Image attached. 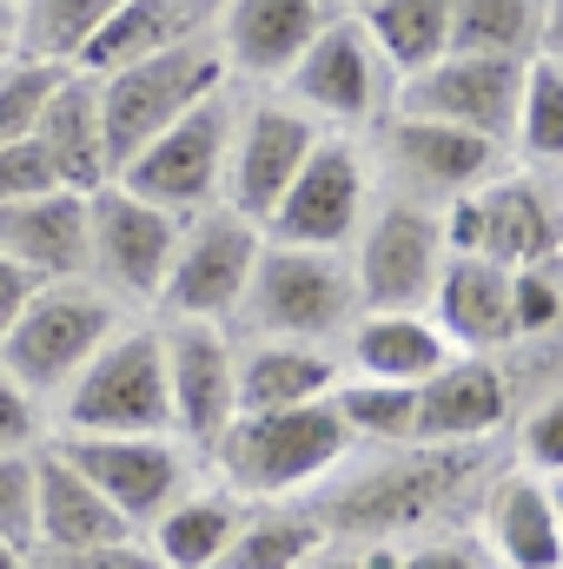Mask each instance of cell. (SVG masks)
Masks as SVG:
<instances>
[{
	"label": "cell",
	"instance_id": "1",
	"mask_svg": "<svg viewBox=\"0 0 563 569\" xmlns=\"http://www.w3.org/2000/svg\"><path fill=\"white\" fill-rule=\"evenodd\" d=\"M352 443L358 437L332 411V398H318V405H292V411H239L206 457L239 503H279L292 490L325 483L352 457Z\"/></svg>",
	"mask_w": 563,
	"mask_h": 569
},
{
	"label": "cell",
	"instance_id": "2",
	"mask_svg": "<svg viewBox=\"0 0 563 569\" xmlns=\"http://www.w3.org/2000/svg\"><path fill=\"white\" fill-rule=\"evenodd\" d=\"M226 60L206 33H186L159 53H146L120 73H100V127H107V152H113V172L140 152L146 140H159L172 120H186L192 107H206L213 93H226Z\"/></svg>",
	"mask_w": 563,
	"mask_h": 569
},
{
	"label": "cell",
	"instance_id": "3",
	"mask_svg": "<svg viewBox=\"0 0 563 569\" xmlns=\"http://www.w3.org/2000/svg\"><path fill=\"white\" fill-rule=\"evenodd\" d=\"M60 437H172L159 325H120L107 351L60 391Z\"/></svg>",
	"mask_w": 563,
	"mask_h": 569
},
{
	"label": "cell",
	"instance_id": "4",
	"mask_svg": "<svg viewBox=\"0 0 563 569\" xmlns=\"http://www.w3.org/2000/svg\"><path fill=\"white\" fill-rule=\"evenodd\" d=\"M358 279L345 252H305V246H259L253 284L239 298V325L253 338H292V345H325L352 331L358 318Z\"/></svg>",
	"mask_w": 563,
	"mask_h": 569
},
{
	"label": "cell",
	"instance_id": "5",
	"mask_svg": "<svg viewBox=\"0 0 563 569\" xmlns=\"http://www.w3.org/2000/svg\"><path fill=\"white\" fill-rule=\"evenodd\" d=\"M471 477H477V443H405V457L372 463L365 477H352L345 490L312 503V517L325 537L332 530H345V537L412 530V523H431Z\"/></svg>",
	"mask_w": 563,
	"mask_h": 569
},
{
	"label": "cell",
	"instance_id": "6",
	"mask_svg": "<svg viewBox=\"0 0 563 569\" xmlns=\"http://www.w3.org/2000/svg\"><path fill=\"white\" fill-rule=\"evenodd\" d=\"M120 331V298H107L100 284L67 279V284H40L33 305L20 311V325L0 345V365L33 391V398H60Z\"/></svg>",
	"mask_w": 563,
	"mask_h": 569
},
{
	"label": "cell",
	"instance_id": "7",
	"mask_svg": "<svg viewBox=\"0 0 563 569\" xmlns=\"http://www.w3.org/2000/svg\"><path fill=\"white\" fill-rule=\"evenodd\" d=\"M259 246H266V232L253 219H239L233 206H206V212L179 219V246H172V266L159 284L166 318L233 325L239 298L253 284V266H259Z\"/></svg>",
	"mask_w": 563,
	"mask_h": 569
},
{
	"label": "cell",
	"instance_id": "8",
	"mask_svg": "<svg viewBox=\"0 0 563 569\" xmlns=\"http://www.w3.org/2000/svg\"><path fill=\"white\" fill-rule=\"evenodd\" d=\"M285 100L298 113H312L318 127H378L398 100V73L392 60L372 47V33L358 27V13H338L285 73Z\"/></svg>",
	"mask_w": 563,
	"mask_h": 569
},
{
	"label": "cell",
	"instance_id": "9",
	"mask_svg": "<svg viewBox=\"0 0 563 569\" xmlns=\"http://www.w3.org/2000/svg\"><path fill=\"white\" fill-rule=\"evenodd\" d=\"M365 212H372V159L345 140V133H325L259 232H266L273 246L345 252V246L358 239Z\"/></svg>",
	"mask_w": 563,
	"mask_h": 569
},
{
	"label": "cell",
	"instance_id": "10",
	"mask_svg": "<svg viewBox=\"0 0 563 569\" xmlns=\"http://www.w3.org/2000/svg\"><path fill=\"white\" fill-rule=\"evenodd\" d=\"M226 140H233V100L213 93L206 107H192L186 120H172L159 140H146L113 179L127 192H140L146 206L192 219L206 206H219V179H226Z\"/></svg>",
	"mask_w": 563,
	"mask_h": 569
},
{
	"label": "cell",
	"instance_id": "11",
	"mask_svg": "<svg viewBox=\"0 0 563 569\" xmlns=\"http://www.w3.org/2000/svg\"><path fill=\"white\" fill-rule=\"evenodd\" d=\"M517 93H524V60H504V53H457V47H451V53H437L431 67H418V73L398 80L392 113L437 120V127H457V133L511 146Z\"/></svg>",
	"mask_w": 563,
	"mask_h": 569
},
{
	"label": "cell",
	"instance_id": "12",
	"mask_svg": "<svg viewBox=\"0 0 563 569\" xmlns=\"http://www.w3.org/2000/svg\"><path fill=\"white\" fill-rule=\"evenodd\" d=\"M172 246H179V219L146 206L140 192H127L120 179L87 192V279H100L107 298H127V305H152L166 266H172Z\"/></svg>",
	"mask_w": 563,
	"mask_h": 569
},
{
	"label": "cell",
	"instance_id": "13",
	"mask_svg": "<svg viewBox=\"0 0 563 569\" xmlns=\"http://www.w3.org/2000/svg\"><path fill=\"white\" fill-rule=\"evenodd\" d=\"M325 140V127L312 113H298L292 100H253L246 113H233V140H226V179H219V206H233L239 219L266 226L285 186L298 179V166L312 159V146Z\"/></svg>",
	"mask_w": 563,
	"mask_h": 569
},
{
	"label": "cell",
	"instance_id": "14",
	"mask_svg": "<svg viewBox=\"0 0 563 569\" xmlns=\"http://www.w3.org/2000/svg\"><path fill=\"white\" fill-rule=\"evenodd\" d=\"M53 450L127 517L134 537H146L152 517L192 490V463L179 437H60Z\"/></svg>",
	"mask_w": 563,
	"mask_h": 569
},
{
	"label": "cell",
	"instance_id": "15",
	"mask_svg": "<svg viewBox=\"0 0 563 569\" xmlns=\"http://www.w3.org/2000/svg\"><path fill=\"white\" fill-rule=\"evenodd\" d=\"M437 266H444V226H437L431 206L392 199V206L365 212V239H358V259H352L365 311H424Z\"/></svg>",
	"mask_w": 563,
	"mask_h": 569
},
{
	"label": "cell",
	"instance_id": "16",
	"mask_svg": "<svg viewBox=\"0 0 563 569\" xmlns=\"http://www.w3.org/2000/svg\"><path fill=\"white\" fill-rule=\"evenodd\" d=\"M166 345V405H172V437L192 450H213L226 425L239 418V345L226 338V325H159Z\"/></svg>",
	"mask_w": 563,
	"mask_h": 569
},
{
	"label": "cell",
	"instance_id": "17",
	"mask_svg": "<svg viewBox=\"0 0 563 569\" xmlns=\"http://www.w3.org/2000/svg\"><path fill=\"white\" fill-rule=\"evenodd\" d=\"M378 159L385 172L418 199V206H444L457 192H477L484 179H497L504 146L437 127V120H412V113H385L378 120Z\"/></svg>",
	"mask_w": 563,
	"mask_h": 569
},
{
	"label": "cell",
	"instance_id": "18",
	"mask_svg": "<svg viewBox=\"0 0 563 569\" xmlns=\"http://www.w3.org/2000/svg\"><path fill=\"white\" fill-rule=\"evenodd\" d=\"M338 20V0H226L219 7V60L239 80H285L292 60Z\"/></svg>",
	"mask_w": 563,
	"mask_h": 569
},
{
	"label": "cell",
	"instance_id": "19",
	"mask_svg": "<svg viewBox=\"0 0 563 569\" xmlns=\"http://www.w3.org/2000/svg\"><path fill=\"white\" fill-rule=\"evenodd\" d=\"M511 425V378L484 351H451L418 385L412 443H484Z\"/></svg>",
	"mask_w": 563,
	"mask_h": 569
},
{
	"label": "cell",
	"instance_id": "20",
	"mask_svg": "<svg viewBox=\"0 0 563 569\" xmlns=\"http://www.w3.org/2000/svg\"><path fill=\"white\" fill-rule=\"evenodd\" d=\"M431 325L444 331V345L457 351H504L517 338L511 325V266L484 259V252H444L437 284H431Z\"/></svg>",
	"mask_w": 563,
	"mask_h": 569
},
{
	"label": "cell",
	"instance_id": "21",
	"mask_svg": "<svg viewBox=\"0 0 563 569\" xmlns=\"http://www.w3.org/2000/svg\"><path fill=\"white\" fill-rule=\"evenodd\" d=\"M0 259L27 266L40 284H67L87 279V192H33V199H13L0 206Z\"/></svg>",
	"mask_w": 563,
	"mask_h": 569
},
{
	"label": "cell",
	"instance_id": "22",
	"mask_svg": "<svg viewBox=\"0 0 563 569\" xmlns=\"http://www.w3.org/2000/svg\"><path fill=\"white\" fill-rule=\"evenodd\" d=\"M477 212H484V259L497 266H557L563 259V206L537 172H511V179H484L477 186Z\"/></svg>",
	"mask_w": 563,
	"mask_h": 569
},
{
	"label": "cell",
	"instance_id": "23",
	"mask_svg": "<svg viewBox=\"0 0 563 569\" xmlns=\"http://www.w3.org/2000/svg\"><path fill=\"white\" fill-rule=\"evenodd\" d=\"M33 146L47 152L53 179L67 192H100L113 186V152H107V127H100V87L93 73H60V87L47 93V113L33 127Z\"/></svg>",
	"mask_w": 563,
	"mask_h": 569
},
{
	"label": "cell",
	"instance_id": "24",
	"mask_svg": "<svg viewBox=\"0 0 563 569\" xmlns=\"http://www.w3.org/2000/svg\"><path fill=\"white\" fill-rule=\"evenodd\" d=\"M127 537V517L60 450H33V550H100Z\"/></svg>",
	"mask_w": 563,
	"mask_h": 569
},
{
	"label": "cell",
	"instance_id": "25",
	"mask_svg": "<svg viewBox=\"0 0 563 569\" xmlns=\"http://www.w3.org/2000/svg\"><path fill=\"white\" fill-rule=\"evenodd\" d=\"M484 537L504 569H563V530L551 503V477L511 470L484 490Z\"/></svg>",
	"mask_w": 563,
	"mask_h": 569
},
{
	"label": "cell",
	"instance_id": "26",
	"mask_svg": "<svg viewBox=\"0 0 563 569\" xmlns=\"http://www.w3.org/2000/svg\"><path fill=\"white\" fill-rule=\"evenodd\" d=\"M239 371V411H292V405H318L338 391V358L325 345H292V338H253L233 358Z\"/></svg>",
	"mask_w": 563,
	"mask_h": 569
},
{
	"label": "cell",
	"instance_id": "27",
	"mask_svg": "<svg viewBox=\"0 0 563 569\" xmlns=\"http://www.w3.org/2000/svg\"><path fill=\"white\" fill-rule=\"evenodd\" d=\"M345 338H352V378L378 385H424L451 358L431 311H358Z\"/></svg>",
	"mask_w": 563,
	"mask_h": 569
},
{
	"label": "cell",
	"instance_id": "28",
	"mask_svg": "<svg viewBox=\"0 0 563 569\" xmlns=\"http://www.w3.org/2000/svg\"><path fill=\"white\" fill-rule=\"evenodd\" d=\"M239 517H246V503H239L226 483H213V490H186L179 503H166V510L152 517L146 550H152L166 569H213L219 563V550L233 543Z\"/></svg>",
	"mask_w": 563,
	"mask_h": 569
},
{
	"label": "cell",
	"instance_id": "29",
	"mask_svg": "<svg viewBox=\"0 0 563 569\" xmlns=\"http://www.w3.org/2000/svg\"><path fill=\"white\" fill-rule=\"evenodd\" d=\"M186 33H192L186 0H120V7L93 27V40L80 47L73 73H93V80H100V73H120V67H134L146 53L186 40Z\"/></svg>",
	"mask_w": 563,
	"mask_h": 569
},
{
	"label": "cell",
	"instance_id": "30",
	"mask_svg": "<svg viewBox=\"0 0 563 569\" xmlns=\"http://www.w3.org/2000/svg\"><path fill=\"white\" fill-rule=\"evenodd\" d=\"M358 27L372 33V47L392 60L398 80L451 53V0H365Z\"/></svg>",
	"mask_w": 563,
	"mask_h": 569
},
{
	"label": "cell",
	"instance_id": "31",
	"mask_svg": "<svg viewBox=\"0 0 563 569\" xmlns=\"http://www.w3.org/2000/svg\"><path fill=\"white\" fill-rule=\"evenodd\" d=\"M318 550H325V530H318L312 510H273V503H259V510L239 517L233 543L219 550L213 569H305Z\"/></svg>",
	"mask_w": 563,
	"mask_h": 569
},
{
	"label": "cell",
	"instance_id": "32",
	"mask_svg": "<svg viewBox=\"0 0 563 569\" xmlns=\"http://www.w3.org/2000/svg\"><path fill=\"white\" fill-rule=\"evenodd\" d=\"M537 33H544V0H451V47L457 53L531 60Z\"/></svg>",
	"mask_w": 563,
	"mask_h": 569
},
{
	"label": "cell",
	"instance_id": "33",
	"mask_svg": "<svg viewBox=\"0 0 563 569\" xmlns=\"http://www.w3.org/2000/svg\"><path fill=\"white\" fill-rule=\"evenodd\" d=\"M113 7H120V0H13L20 53L53 60V67H73L80 47L93 40V27H100Z\"/></svg>",
	"mask_w": 563,
	"mask_h": 569
},
{
	"label": "cell",
	"instance_id": "34",
	"mask_svg": "<svg viewBox=\"0 0 563 569\" xmlns=\"http://www.w3.org/2000/svg\"><path fill=\"white\" fill-rule=\"evenodd\" d=\"M511 140L524 146L531 166H563V67L544 60V53L524 60V93H517Z\"/></svg>",
	"mask_w": 563,
	"mask_h": 569
},
{
	"label": "cell",
	"instance_id": "35",
	"mask_svg": "<svg viewBox=\"0 0 563 569\" xmlns=\"http://www.w3.org/2000/svg\"><path fill=\"white\" fill-rule=\"evenodd\" d=\"M332 411L345 418L352 437L365 443H412V411H418V385H378V378H338Z\"/></svg>",
	"mask_w": 563,
	"mask_h": 569
},
{
	"label": "cell",
	"instance_id": "36",
	"mask_svg": "<svg viewBox=\"0 0 563 569\" xmlns=\"http://www.w3.org/2000/svg\"><path fill=\"white\" fill-rule=\"evenodd\" d=\"M60 73H67V67L33 60V53H7V60H0V146L33 140V127H40L47 93L60 87Z\"/></svg>",
	"mask_w": 563,
	"mask_h": 569
},
{
	"label": "cell",
	"instance_id": "37",
	"mask_svg": "<svg viewBox=\"0 0 563 569\" xmlns=\"http://www.w3.org/2000/svg\"><path fill=\"white\" fill-rule=\"evenodd\" d=\"M511 325H517V338H544V331L563 325L557 266H517L511 272Z\"/></svg>",
	"mask_w": 563,
	"mask_h": 569
},
{
	"label": "cell",
	"instance_id": "38",
	"mask_svg": "<svg viewBox=\"0 0 563 569\" xmlns=\"http://www.w3.org/2000/svg\"><path fill=\"white\" fill-rule=\"evenodd\" d=\"M0 543L33 557V450L0 457Z\"/></svg>",
	"mask_w": 563,
	"mask_h": 569
},
{
	"label": "cell",
	"instance_id": "39",
	"mask_svg": "<svg viewBox=\"0 0 563 569\" xmlns=\"http://www.w3.org/2000/svg\"><path fill=\"white\" fill-rule=\"evenodd\" d=\"M517 457L537 477H563V391H551L524 425H517Z\"/></svg>",
	"mask_w": 563,
	"mask_h": 569
},
{
	"label": "cell",
	"instance_id": "40",
	"mask_svg": "<svg viewBox=\"0 0 563 569\" xmlns=\"http://www.w3.org/2000/svg\"><path fill=\"white\" fill-rule=\"evenodd\" d=\"M27 569H166L146 537H127V543H100V550H33Z\"/></svg>",
	"mask_w": 563,
	"mask_h": 569
},
{
	"label": "cell",
	"instance_id": "41",
	"mask_svg": "<svg viewBox=\"0 0 563 569\" xmlns=\"http://www.w3.org/2000/svg\"><path fill=\"white\" fill-rule=\"evenodd\" d=\"M60 179H53V166H47V152L33 140H13L0 146V206H13V199H33V192H53Z\"/></svg>",
	"mask_w": 563,
	"mask_h": 569
},
{
	"label": "cell",
	"instance_id": "42",
	"mask_svg": "<svg viewBox=\"0 0 563 569\" xmlns=\"http://www.w3.org/2000/svg\"><path fill=\"white\" fill-rule=\"evenodd\" d=\"M33 437H40V398L0 365V457L7 450H27Z\"/></svg>",
	"mask_w": 563,
	"mask_h": 569
},
{
	"label": "cell",
	"instance_id": "43",
	"mask_svg": "<svg viewBox=\"0 0 563 569\" xmlns=\"http://www.w3.org/2000/svg\"><path fill=\"white\" fill-rule=\"evenodd\" d=\"M33 291H40V279H33L27 266H13V259H0V345H7V331L20 325V311L33 305Z\"/></svg>",
	"mask_w": 563,
	"mask_h": 569
},
{
	"label": "cell",
	"instance_id": "44",
	"mask_svg": "<svg viewBox=\"0 0 563 569\" xmlns=\"http://www.w3.org/2000/svg\"><path fill=\"white\" fill-rule=\"evenodd\" d=\"M398 569H477V557H471V543H457V537H431V543L398 550Z\"/></svg>",
	"mask_w": 563,
	"mask_h": 569
},
{
	"label": "cell",
	"instance_id": "45",
	"mask_svg": "<svg viewBox=\"0 0 563 569\" xmlns=\"http://www.w3.org/2000/svg\"><path fill=\"white\" fill-rule=\"evenodd\" d=\"M537 53L563 67V0H544V33H537Z\"/></svg>",
	"mask_w": 563,
	"mask_h": 569
},
{
	"label": "cell",
	"instance_id": "46",
	"mask_svg": "<svg viewBox=\"0 0 563 569\" xmlns=\"http://www.w3.org/2000/svg\"><path fill=\"white\" fill-rule=\"evenodd\" d=\"M305 569H365V563H358V550H318Z\"/></svg>",
	"mask_w": 563,
	"mask_h": 569
},
{
	"label": "cell",
	"instance_id": "47",
	"mask_svg": "<svg viewBox=\"0 0 563 569\" xmlns=\"http://www.w3.org/2000/svg\"><path fill=\"white\" fill-rule=\"evenodd\" d=\"M20 53V33H13V0H0V60Z\"/></svg>",
	"mask_w": 563,
	"mask_h": 569
},
{
	"label": "cell",
	"instance_id": "48",
	"mask_svg": "<svg viewBox=\"0 0 563 569\" xmlns=\"http://www.w3.org/2000/svg\"><path fill=\"white\" fill-rule=\"evenodd\" d=\"M0 569H27V557H20V550H7V543H0Z\"/></svg>",
	"mask_w": 563,
	"mask_h": 569
},
{
	"label": "cell",
	"instance_id": "49",
	"mask_svg": "<svg viewBox=\"0 0 563 569\" xmlns=\"http://www.w3.org/2000/svg\"><path fill=\"white\" fill-rule=\"evenodd\" d=\"M551 503H557V530H563V477H551Z\"/></svg>",
	"mask_w": 563,
	"mask_h": 569
},
{
	"label": "cell",
	"instance_id": "50",
	"mask_svg": "<svg viewBox=\"0 0 563 569\" xmlns=\"http://www.w3.org/2000/svg\"><path fill=\"white\" fill-rule=\"evenodd\" d=\"M338 7H365V0H338Z\"/></svg>",
	"mask_w": 563,
	"mask_h": 569
}]
</instances>
